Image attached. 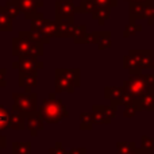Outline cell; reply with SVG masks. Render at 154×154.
Returning <instances> with one entry per match:
<instances>
[{"label":"cell","instance_id":"obj_34","mask_svg":"<svg viewBox=\"0 0 154 154\" xmlns=\"http://www.w3.org/2000/svg\"><path fill=\"white\" fill-rule=\"evenodd\" d=\"M145 19L147 20V24H149V26H153L154 24V4L147 5V11H146Z\"/></svg>","mask_w":154,"mask_h":154},{"label":"cell","instance_id":"obj_18","mask_svg":"<svg viewBox=\"0 0 154 154\" xmlns=\"http://www.w3.org/2000/svg\"><path fill=\"white\" fill-rule=\"evenodd\" d=\"M111 7H104V5H96L95 10L91 12V15H92V19L93 20H96L100 26H104V23H106V20L109 18V15H111Z\"/></svg>","mask_w":154,"mask_h":154},{"label":"cell","instance_id":"obj_31","mask_svg":"<svg viewBox=\"0 0 154 154\" xmlns=\"http://www.w3.org/2000/svg\"><path fill=\"white\" fill-rule=\"evenodd\" d=\"M8 122H10V112L4 106H0V131L8 128Z\"/></svg>","mask_w":154,"mask_h":154},{"label":"cell","instance_id":"obj_32","mask_svg":"<svg viewBox=\"0 0 154 154\" xmlns=\"http://www.w3.org/2000/svg\"><path fill=\"white\" fill-rule=\"evenodd\" d=\"M99 39V31H92V32H88L87 37H85L84 41V45H96Z\"/></svg>","mask_w":154,"mask_h":154},{"label":"cell","instance_id":"obj_35","mask_svg":"<svg viewBox=\"0 0 154 154\" xmlns=\"http://www.w3.org/2000/svg\"><path fill=\"white\" fill-rule=\"evenodd\" d=\"M96 3V5H104V7H116L118 5V0H93Z\"/></svg>","mask_w":154,"mask_h":154},{"label":"cell","instance_id":"obj_12","mask_svg":"<svg viewBox=\"0 0 154 154\" xmlns=\"http://www.w3.org/2000/svg\"><path fill=\"white\" fill-rule=\"evenodd\" d=\"M43 127H45V120L38 111L26 115V130H29L31 137H37L38 133L43 130Z\"/></svg>","mask_w":154,"mask_h":154},{"label":"cell","instance_id":"obj_4","mask_svg":"<svg viewBox=\"0 0 154 154\" xmlns=\"http://www.w3.org/2000/svg\"><path fill=\"white\" fill-rule=\"evenodd\" d=\"M12 109L22 112L26 116L29 114L38 111V95L37 92H15L12 93Z\"/></svg>","mask_w":154,"mask_h":154},{"label":"cell","instance_id":"obj_21","mask_svg":"<svg viewBox=\"0 0 154 154\" xmlns=\"http://www.w3.org/2000/svg\"><path fill=\"white\" fill-rule=\"evenodd\" d=\"M116 150L119 154H139L137 143L130 141L116 142Z\"/></svg>","mask_w":154,"mask_h":154},{"label":"cell","instance_id":"obj_5","mask_svg":"<svg viewBox=\"0 0 154 154\" xmlns=\"http://www.w3.org/2000/svg\"><path fill=\"white\" fill-rule=\"evenodd\" d=\"M123 88L133 96L134 99H141L146 92L150 91L149 82H147L146 73H130V77L125 81Z\"/></svg>","mask_w":154,"mask_h":154},{"label":"cell","instance_id":"obj_6","mask_svg":"<svg viewBox=\"0 0 154 154\" xmlns=\"http://www.w3.org/2000/svg\"><path fill=\"white\" fill-rule=\"evenodd\" d=\"M118 114V106L109 103L106 104H95L92 106V116L95 125H109Z\"/></svg>","mask_w":154,"mask_h":154},{"label":"cell","instance_id":"obj_30","mask_svg":"<svg viewBox=\"0 0 154 154\" xmlns=\"http://www.w3.org/2000/svg\"><path fill=\"white\" fill-rule=\"evenodd\" d=\"M4 8H5V11H7V14L12 19L18 18V15L20 14V10H19V7H18V3H16L15 0H8V2L5 3Z\"/></svg>","mask_w":154,"mask_h":154},{"label":"cell","instance_id":"obj_19","mask_svg":"<svg viewBox=\"0 0 154 154\" xmlns=\"http://www.w3.org/2000/svg\"><path fill=\"white\" fill-rule=\"evenodd\" d=\"M14 30V19L7 14L4 7H0V32H8Z\"/></svg>","mask_w":154,"mask_h":154},{"label":"cell","instance_id":"obj_40","mask_svg":"<svg viewBox=\"0 0 154 154\" xmlns=\"http://www.w3.org/2000/svg\"><path fill=\"white\" fill-rule=\"evenodd\" d=\"M153 73H154V70H153ZM152 92L154 93V84H153V88H152Z\"/></svg>","mask_w":154,"mask_h":154},{"label":"cell","instance_id":"obj_36","mask_svg":"<svg viewBox=\"0 0 154 154\" xmlns=\"http://www.w3.org/2000/svg\"><path fill=\"white\" fill-rule=\"evenodd\" d=\"M7 69L5 68H0V88H5L7 87Z\"/></svg>","mask_w":154,"mask_h":154},{"label":"cell","instance_id":"obj_24","mask_svg":"<svg viewBox=\"0 0 154 154\" xmlns=\"http://www.w3.org/2000/svg\"><path fill=\"white\" fill-rule=\"evenodd\" d=\"M138 101H139V106H141L142 109L154 112V93L152 91L146 92L141 99H138Z\"/></svg>","mask_w":154,"mask_h":154},{"label":"cell","instance_id":"obj_11","mask_svg":"<svg viewBox=\"0 0 154 154\" xmlns=\"http://www.w3.org/2000/svg\"><path fill=\"white\" fill-rule=\"evenodd\" d=\"M18 3V7L20 12H23L24 19L31 20L34 15L38 12V8L43 7L42 0H15Z\"/></svg>","mask_w":154,"mask_h":154},{"label":"cell","instance_id":"obj_15","mask_svg":"<svg viewBox=\"0 0 154 154\" xmlns=\"http://www.w3.org/2000/svg\"><path fill=\"white\" fill-rule=\"evenodd\" d=\"M146 11H147V4L130 3V8H128V19H130V22H138L145 19Z\"/></svg>","mask_w":154,"mask_h":154},{"label":"cell","instance_id":"obj_28","mask_svg":"<svg viewBox=\"0 0 154 154\" xmlns=\"http://www.w3.org/2000/svg\"><path fill=\"white\" fill-rule=\"evenodd\" d=\"M142 31V26L138 22H128V24L125 27V31H123V37L125 38H130L134 35L139 34Z\"/></svg>","mask_w":154,"mask_h":154},{"label":"cell","instance_id":"obj_10","mask_svg":"<svg viewBox=\"0 0 154 154\" xmlns=\"http://www.w3.org/2000/svg\"><path fill=\"white\" fill-rule=\"evenodd\" d=\"M76 5L72 0H57L56 2V19L75 20Z\"/></svg>","mask_w":154,"mask_h":154},{"label":"cell","instance_id":"obj_23","mask_svg":"<svg viewBox=\"0 0 154 154\" xmlns=\"http://www.w3.org/2000/svg\"><path fill=\"white\" fill-rule=\"evenodd\" d=\"M95 120H93L92 112H81L80 114V130L81 131H89L93 128Z\"/></svg>","mask_w":154,"mask_h":154},{"label":"cell","instance_id":"obj_38","mask_svg":"<svg viewBox=\"0 0 154 154\" xmlns=\"http://www.w3.org/2000/svg\"><path fill=\"white\" fill-rule=\"evenodd\" d=\"M7 147V137L2 135V131H0V153H2L3 149Z\"/></svg>","mask_w":154,"mask_h":154},{"label":"cell","instance_id":"obj_16","mask_svg":"<svg viewBox=\"0 0 154 154\" xmlns=\"http://www.w3.org/2000/svg\"><path fill=\"white\" fill-rule=\"evenodd\" d=\"M8 128H12L16 131H22L26 128V116L22 112L12 109L10 112V122H8Z\"/></svg>","mask_w":154,"mask_h":154},{"label":"cell","instance_id":"obj_1","mask_svg":"<svg viewBox=\"0 0 154 154\" xmlns=\"http://www.w3.org/2000/svg\"><path fill=\"white\" fill-rule=\"evenodd\" d=\"M38 112L43 118L45 123H49V125H57L69 116V112H68L65 104L62 103L61 99H56V93L53 92L49 95L46 100L43 99V101L38 108Z\"/></svg>","mask_w":154,"mask_h":154},{"label":"cell","instance_id":"obj_7","mask_svg":"<svg viewBox=\"0 0 154 154\" xmlns=\"http://www.w3.org/2000/svg\"><path fill=\"white\" fill-rule=\"evenodd\" d=\"M104 99L119 107L130 103L134 97L123 87H108L107 85L104 88Z\"/></svg>","mask_w":154,"mask_h":154},{"label":"cell","instance_id":"obj_25","mask_svg":"<svg viewBox=\"0 0 154 154\" xmlns=\"http://www.w3.org/2000/svg\"><path fill=\"white\" fill-rule=\"evenodd\" d=\"M112 45V39H111V32L109 31H99V39L96 42L99 50H106L109 49Z\"/></svg>","mask_w":154,"mask_h":154},{"label":"cell","instance_id":"obj_26","mask_svg":"<svg viewBox=\"0 0 154 154\" xmlns=\"http://www.w3.org/2000/svg\"><path fill=\"white\" fill-rule=\"evenodd\" d=\"M88 31H87V26L85 24H77L75 27V31H73V42L77 43V45H84L85 37H87Z\"/></svg>","mask_w":154,"mask_h":154},{"label":"cell","instance_id":"obj_29","mask_svg":"<svg viewBox=\"0 0 154 154\" xmlns=\"http://www.w3.org/2000/svg\"><path fill=\"white\" fill-rule=\"evenodd\" d=\"M96 7V3L93 0H81L79 7H76V12L79 14H91Z\"/></svg>","mask_w":154,"mask_h":154},{"label":"cell","instance_id":"obj_43","mask_svg":"<svg viewBox=\"0 0 154 154\" xmlns=\"http://www.w3.org/2000/svg\"><path fill=\"white\" fill-rule=\"evenodd\" d=\"M72 2H73V0H72Z\"/></svg>","mask_w":154,"mask_h":154},{"label":"cell","instance_id":"obj_22","mask_svg":"<svg viewBox=\"0 0 154 154\" xmlns=\"http://www.w3.org/2000/svg\"><path fill=\"white\" fill-rule=\"evenodd\" d=\"M139 111H142V108L139 106L138 99H133L130 103L123 106V116L125 118H134Z\"/></svg>","mask_w":154,"mask_h":154},{"label":"cell","instance_id":"obj_3","mask_svg":"<svg viewBox=\"0 0 154 154\" xmlns=\"http://www.w3.org/2000/svg\"><path fill=\"white\" fill-rule=\"evenodd\" d=\"M81 85V72L79 68H57L54 87L56 93H73Z\"/></svg>","mask_w":154,"mask_h":154},{"label":"cell","instance_id":"obj_39","mask_svg":"<svg viewBox=\"0 0 154 154\" xmlns=\"http://www.w3.org/2000/svg\"><path fill=\"white\" fill-rule=\"evenodd\" d=\"M128 3H143V4H147V5H152L154 4V0H126Z\"/></svg>","mask_w":154,"mask_h":154},{"label":"cell","instance_id":"obj_42","mask_svg":"<svg viewBox=\"0 0 154 154\" xmlns=\"http://www.w3.org/2000/svg\"><path fill=\"white\" fill-rule=\"evenodd\" d=\"M115 154H119V153H115Z\"/></svg>","mask_w":154,"mask_h":154},{"label":"cell","instance_id":"obj_8","mask_svg":"<svg viewBox=\"0 0 154 154\" xmlns=\"http://www.w3.org/2000/svg\"><path fill=\"white\" fill-rule=\"evenodd\" d=\"M45 66L43 61L38 60V57H18L16 61L12 62V68L19 72H38L39 69Z\"/></svg>","mask_w":154,"mask_h":154},{"label":"cell","instance_id":"obj_41","mask_svg":"<svg viewBox=\"0 0 154 154\" xmlns=\"http://www.w3.org/2000/svg\"><path fill=\"white\" fill-rule=\"evenodd\" d=\"M153 70H154V65H153Z\"/></svg>","mask_w":154,"mask_h":154},{"label":"cell","instance_id":"obj_27","mask_svg":"<svg viewBox=\"0 0 154 154\" xmlns=\"http://www.w3.org/2000/svg\"><path fill=\"white\" fill-rule=\"evenodd\" d=\"M31 142L22 141L12 143V154H31Z\"/></svg>","mask_w":154,"mask_h":154},{"label":"cell","instance_id":"obj_14","mask_svg":"<svg viewBox=\"0 0 154 154\" xmlns=\"http://www.w3.org/2000/svg\"><path fill=\"white\" fill-rule=\"evenodd\" d=\"M57 22V38H70L75 31V20L56 19Z\"/></svg>","mask_w":154,"mask_h":154},{"label":"cell","instance_id":"obj_37","mask_svg":"<svg viewBox=\"0 0 154 154\" xmlns=\"http://www.w3.org/2000/svg\"><path fill=\"white\" fill-rule=\"evenodd\" d=\"M66 153L68 154H87V149L85 147H72Z\"/></svg>","mask_w":154,"mask_h":154},{"label":"cell","instance_id":"obj_13","mask_svg":"<svg viewBox=\"0 0 154 154\" xmlns=\"http://www.w3.org/2000/svg\"><path fill=\"white\" fill-rule=\"evenodd\" d=\"M18 85L23 88L24 92H31L38 85V72H19Z\"/></svg>","mask_w":154,"mask_h":154},{"label":"cell","instance_id":"obj_20","mask_svg":"<svg viewBox=\"0 0 154 154\" xmlns=\"http://www.w3.org/2000/svg\"><path fill=\"white\" fill-rule=\"evenodd\" d=\"M139 154H154V138L150 135H143L139 141Z\"/></svg>","mask_w":154,"mask_h":154},{"label":"cell","instance_id":"obj_9","mask_svg":"<svg viewBox=\"0 0 154 154\" xmlns=\"http://www.w3.org/2000/svg\"><path fill=\"white\" fill-rule=\"evenodd\" d=\"M128 56L133 57V60L137 64V68L139 70L153 69V65H154L153 50H135V49H133V50L128 51Z\"/></svg>","mask_w":154,"mask_h":154},{"label":"cell","instance_id":"obj_17","mask_svg":"<svg viewBox=\"0 0 154 154\" xmlns=\"http://www.w3.org/2000/svg\"><path fill=\"white\" fill-rule=\"evenodd\" d=\"M38 34H41L43 38H46V39H49V41H50L51 38L57 37V22L56 20H49V19L43 18Z\"/></svg>","mask_w":154,"mask_h":154},{"label":"cell","instance_id":"obj_2","mask_svg":"<svg viewBox=\"0 0 154 154\" xmlns=\"http://www.w3.org/2000/svg\"><path fill=\"white\" fill-rule=\"evenodd\" d=\"M12 56L15 57H42L43 43L32 39L30 31H19L18 37L12 39Z\"/></svg>","mask_w":154,"mask_h":154},{"label":"cell","instance_id":"obj_33","mask_svg":"<svg viewBox=\"0 0 154 154\" xmlns=\"http://www.w3.org/2000/svg\"><path fill=\"white\" fill-rule=\"evenodd\" d=\"M49 154H68V153H66V150L64 149L61 142H56V145L49 149Z\"/></svg>","mask_w":154,"mask_h":154}]
</instances>
